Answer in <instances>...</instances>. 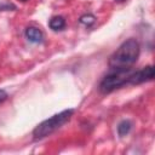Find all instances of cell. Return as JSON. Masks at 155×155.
I'll return each instance as SVG.
<instances>
[{
  "label": "cell",
  "mask_w": 155,
  "mask_h": 155,
  "mask_svg": "<svg viewBox=\"0 0 155 155\" xmlns=\"http://www.w3.org/2000/svg\"><path fill=\"white\" fill-rule=\"evenodd\" d=\"M140 47L136 39H128L120 45V47L113 53L109 59V65L111 69L116 68H128L134 64L139 57Z\"/></svg>",
  "instance_id": "obj_1"
},
{
  "label": "cell",
  "mask_w": 155,
  "mask_h": 155,
  "mask_svg": "<svg viewBox=\"0 0 155 155\" xmlns=\"http://www.w3.org/2000/svg\"><path fill=\"white\" fill-rule=\"evenodd\" d=\"M74 110L73 109H68V110H63L56 115H53L52 117L42 121L40 125H38L33 132V136L35 139H41L45 138L47 136H50L51 133H53L54 131H57L59 127H62L73 115Z\"/></svg>",
  "instance_id": "obj_2"
},
{
  "label": "cell",
  "mask_w": 155,
  "mask_h": 155,
  "mask_svg": "<svg viewBox=\"0 0 155 155\" xmlns=\"http://www.w3.org/2000/svg\"><path fill=\"white\" fill-rule=\"evenodd\" d=\"M133 73L131 68H116L113 69L101 82L99 90L103 93H109L115 88H119L126 84H130V78Z\"/></svg>",
  "instance_id": "obj_3"
},
{
  "label": "cell",
  "mask_w": 155,
  "mask_h": 155,
  "mask_svg": "<svg viewBox=\"0 0 155 155\" xmlns=\"http://www.w3.org/2000/svg\"><path fill=\"white\" fill-rule=\"evenodd\" d=\"M153 79H154V67L148 65L140 70H133L130 78V84L137 85V84H142L145 81H150Z\"/></svg>",
  "instance_id": "obj_4"
},
{
  "label": "cell",
  "mask_w": 155,
  "mask_h": 155,
  "mask_svg": "<svg viewBox=\"0 0 155 155\" xmlns=\"http://www.w3.org/2000/svg\"><path fill=\"white\" fill-rule=\"evenodd\" d=\"M25 36H27V39L30 42H34V44L41 42L42 39H44L42 31L39 28H36V27H29V28H27L25 29Z\"/></svg>",
  "instance_id": "obj_5"
},
{
  "label": "cell",
  "mask_w": 155,
  "mask_h": 155,
  "mask_svg": "<svg viewBox=\"0 0 155 155\" xmlns=\"http://www.w3.org/2000/svg\"><path fill=\"white\" fill-rule=\"evenodd\" d=\"M48 25L52 30H62L65 27V19L62 16H54L50 19Z\"/></svg>",
  "instance_id": "obj_6"
},
{
  "label": "cell",
  "mask_w": 155,
  "mask_h": 155,
  "mask_svg": "<svg viewBox=\"0 0 155 155\" xmlns=\"http://www.w3.org/2000/svg\"><path fill=\"white\" fill-rule=\"evenodd\" d=\"M131 128H132V122L130 120H124L117 126V133H119L120 137H124V136L128 134V132L131 131Z\"/></svg>",
  "instance_id": "obj_7"
},
{
  "label": "cell",
  "mask_w": 155,
  "mask_h": 155,
  "mask_svg": "<svg viewBox=\"0 0 155 155\" xmlns=\"http://www.w3.org/2000/svg\"><path fill=\"white\" fill-rule=\"evenodd\" d=\"M79 22L84 25H91L96 22V17L91 13H86V15H82L80 18H79Z\"/></svg>",
  "instance_id": "obj_8"
},
{
  "label": "cell",
  "mask_w": 155,
  "mask_h": 155,
  "mask_svg": "<svg viewBox=\"0 0 155 155\" xmlns=\"http://www.w3.org/2000/svg\"><path fill=\"white\" fill-rule=\"evenodd\" d=\"M8 10H16V6L11 2H2L0 4V11H8Z\"/></svg>",
  "instance_id": "obj_9"
},
{
  "label": "cell",
  "mask_w": 155,
  "mask_h": 155,
  "mask_svg": "<svg viewBox=\"0 0 155 155\" xmlns=\"http://www.w3.org/2000/svg\"><path fill=\"white\" fill-rule=\"evenodd\" d=\"M6 98H7V93H6V91H4V90L0 88V103H2Z\"/></svg>",
  "instance_id": "obj_10"
},
{
  "label": "cell",
  "mask_w": 155,
  "mask_h": 155,
  "mask_svg": "<svg viewBox=\"0 0 155 155\" xmlns=\"http://www.w3.org/2000/svg\"><path fill=\"white\" fill-rule=\"evenodd\" d=\"M115 1H117V2H122V1H125V0H115Z\"/></svg>",
  "instance_id": "obj_11"
},
{
  "label": "cell",
  "mask_w": 155,
  "mask_h": 155,
  "mask_svg": "<svg viewBox=\"0 0 155 155\" xmlns=\"http://www.w3.org/2000/svg\"><path fill=\"white\" fill-rule=\"evenodd\" d=\"M21 1H27V0H21Z\"/></svg>",
  "instance_id": "obj_12"
}]
</instances>
